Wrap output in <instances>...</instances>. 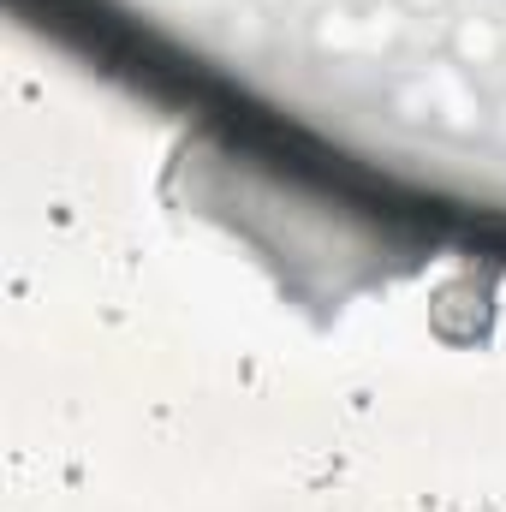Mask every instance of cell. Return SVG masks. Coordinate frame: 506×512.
I'll return each instance as SVG.
<instances>
[{"mask_svg":"<svg viewBox=\"0 0 506 512\" xmlns=\"http://www.w3.org/2000/svg\"><path fill=\"white\" fill-rule=\"evenodd\" d=\"M381 102H387V114L399 126L435 131L447 143H477L489 131V120H495L489 90L453 60H435V66H417V72H393Z\"/></svg>","mask_w":506,"mask_h":512,"instance_id":"6da1fadb","label":"cell"},{"mask_svg":"<svg viewBox=\"0 0 506 512\" xmlns=\"http://www.w3.org/2000/svg\"><path fill=\"white\" fill-rule=\"evenodd\" d=\"M399 36H405V12L393 0H334V6H316L304 24L310 54L346 60V66H370V60L399 54Z\"/></svg>","mask_w":506,"mask_h":512,"instance_id":"7a4b0ae2","label":"cell"},{"mask_svg":"<svg viewBox=\"0 0 506 512\" xmlns=\"http://www.w3.org/2000/svg\"><path fill=\"white\" fill-rule=\"evenodd\" d=\"M441 60H453V66H465L471 78H483L489 66L506 60V18H495V12H465V18H453V24H447V42H441Z\"/></svg>","mask_w":506,"mask_h":512,"instance_id":"3957f363","label":"cell"},{"mask_svg":"<svg viewBox=\"0 0 506 512\" xmlns=\"http://www.w3.org/2000/svg\"><path fill=\"white\" fill-rule=\"evenodd\" d=\"M405 18H441V12H453V0H393Z\"/></svg>","mask_w":506,"mask_h":512,"instance_id":"277c9868","label":"cell"},{"mask_svg":"<svg viewBox=\"0 0 506 512\" xmlns=\"http://www.w3.org/2000/svg\"><path fill=\"white\" fill-rule=\"evenodd\" d=\"M251 6H262V12H280V6H286V0H251Z\"/></svg>","mask_w":506,"mask_h":512,"instance_id":"5b68a950","label":"cell"}]
</instances>
